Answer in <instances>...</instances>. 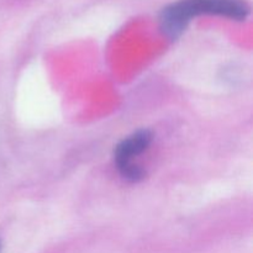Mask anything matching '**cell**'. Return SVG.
Returning <instances> with one entry per match:
<instances>
[{"mask_svg":"<svg viewBox=\"0 0 253 253\" xmlns=\"http://www.w3.org/2000/svg\"><path fill=\"white\" fill-rule=\"evenodd\" d=\"M202 15H216L244 21L250 15V6L244 0H179L162 10L160 27L166 36L175 40L194 17Z\"/></svg>","mask_w":253,"mask_h":253,"instance_id":"cell-1","label":"cell"},{"mask_svg":"<svg viewBox=\"0 0 253 253\" xmlns=\"http://www.w3.org/2000/svg\"><path fill=\"white\" fill-rule=\"evenodd\" d=\"M153 135L150 130H138L121 140L114 148V162L121 177L130 183H138L145 179L146 172L133 163V158L148 150Z\"/></svg>","mask_w":253,"mask_h":253,"instance_id":"cell-2","label":"cell"},{"mask_svg":"<svg viewBox=\"0 0 253 253\" xmlns=\"http://www.w3.org/2000/svg\"><path fill=\"white\" fill-rule=\"evenodd\" d=\"M1 247H2L1 246V241H0V253H1Z\"/></svg>","mask_w":253,"mask_h":253,"instance_id":"cell-3","label":"cell"}]
</instances>
